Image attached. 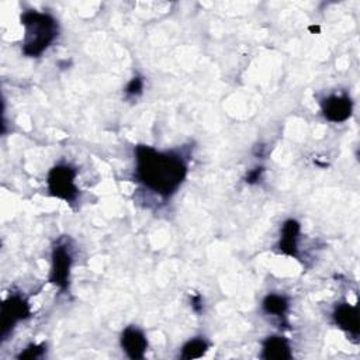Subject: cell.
Instances as JSON below:
<instances>
[{
  "label": "cell",
  "mask_w": 360,
  "mask_h": 360,
  "mask_svg": "<svg viewBox=\"0 0 360 360\" xmlns=\"http://www.w3.org/2000/svg\"><path fill=\"white\" fill-rule=\"evenodd\" d=\"M135 177L150 191L170 197L187 174V165L174 152H160L148 145L135 146Z\"/></svg>",
  "instance_id": "6da1fadb"
},
{
  "label": "cell",
  "mask_w": 360,
  "mask_h": 360,
  "mask_svg": "<svg viewBox=\"0 0 360 360\" xmlns=\"http://www.w3.org/2000/svg\"><path fill=\"white\" fill-rule=\"evenodd\" d=\"M21 24L25 28L22 52L27 56H39L58 37V22L48 13L27 10L21 14Z\"/></svg>",
  "instance_id": "7a4b0ae2"
},
{
  "label": "cell",
  "mask_w": 360,
  "mask_h": 360,
  "mask_svg": "<svg viewBox=\"0 0 360 360\" xmlns=\"http://www.w3.org/2000/svg\"><path fill=\"white\" fill-rule=\"evenodd\" d=\"M76 170L68 165L53 166L46 179L49 194L63 201H73L77 197V187L75 184Z\"/></svg>",
  "instance_id": "3957f363"
},
{
  "label": "cell",
  "mask_w": 360,
  "mask_h": 360,
  "mask_svg": "<svg viewBox=\"0 0 360 360\" xmlns=\"http://www.w3.org/2000/svg\"><path fill=\"white\" fill-rule=\"evenodd\" d=\"M30 305L27 300H24L18 294H10L4 302L1 304V340H6L14 326L30 316Z\"/></svg>",
  "instance_id": "277c9868"
},
{
  "label": "cell",
  "mask_w": 360,
  "mask_h": 360,
  "mask_svg": "<svg viewBox=\"0 0 360 360\" xmlns=\"http://www.w3.org/2000/svg\"><path fill=\"white\" fill-rule=\"evenodd\" d=\"M70 267H72V255L69 249L65 245H56L52 250L49 281L55 284L60 291H66L69 288Z\"/></svg>",
  "instance_id": "5b68a950"
},
{
  "label": "cell",
  "mask_w": 360,
  "mask_h": 360,
  "mask_svg": "<svg viewBox=\"0 0 360 360\" xmlns=\"http://www.w3.org/2000/svg\"><path fill=\"white\" fill-rule=\"evenodd\" d=\"M321 110L330 122H343L352 115L353 103L346 94H332L322 100Z\"/></svg>",
  "instance_id": "8992f818"
},
{
  "label": "cell",
  "mask_w": 360,
  "mask_h": 360,
  "mask_svg": "<svg viewBox=\"0 0 360 360\" xmlns=\"http://www.w3.org/2000/svg\"><path fill=\"white\" fill-rule=\"evenodd\" d=\"M121 347L129 359H142L148 347L146 336L141 329L135 326H127L121 333Z\"/></svg>",
  "instance_id": "52a82bcc"
},
{
  "label": "cell",
  "mask_w": 360,
  "mask_h": 360,
  "mask_svg": "<svg viewBox=\"0 0 360 360\" xmlns=\"http://www.w3.org/2000/svg\"><path fill=\"white\" fill-rule=\"evenodd\" d=\"M333 321L340 329H343L349 335H359V308L356 305H350L347 302L339 304L333 311Z\"/></svg>",
  "instance_id": "ba28073f"
},
{
  "label": "cell",
  "mask_w": 360,
  "mask_h": 360,
  "mask_svg": "<svg viewBox=\"0 0 360 360\" xmlns=\"http://www.w3.org/2000/svg\"><path fill=\"white\" fill-rule=\"evenodd\" d=\"M300 222L295 219L284 221L281 226V236L278 242V249L287 256H297L298 253V235H300Z\"/></svg>",
  "instance_id": "9c48e42d"
},
{
  "label": "cell",
  "mask_w": 360,
  "mask_h": 360,
  "mask_svg": "<svg viewBox=\"0 0 360 360\" xmlns=\"http://www.w3.org/2000/svg\"><path fill=\"white\" fill-rule=\"evenodd\" d=\"M262 357L266 360H288L292 357L291 346L283 336H269L263 342Z\"/></svg>",
  "instance_id": "30bf717a"
},
{
  "label": "cell",
  "mask_w": 360,
  "mask_h": 360,
  "mask_svg": "<svg viewBox=\"0 0 360 360\" xmlns=\"http://www.w3.org/2000/svg\"><path fill=\"white\" fill-rule=\"evenodd\" d=\"M262 305L264 312L276 316H284V314L288 309V300L280 294H267Z\"/></svg>",
  "instance_id": "8fae6325"
},
{
  "label": "cell",
  "mask_w": 360,
  "mask_h": 360,
  "mask_svg": "<svg viewBox=\"0 0 360 360\" xmlns=\"http://www.w3.org/2000/svg\"><path fill=\"white\" fill-rule=\"evenodd\" d=\"M208 350V343L202 338H194L190 339L184 346L181 347V354L180 357L184 360H191V359H198L202 357Z\"/></svg>",
  "instance_id": "7c38bea8"
},
{
  "label": "cell",
  "mask_w": 360,
  "mask_h": 360,
  "mask_svg": "<svg viewBox=\"0 0 360 360\" xmlns=\"http://www.w3.org/2000/svg\"><path fill=\"white\" fill-rule=\"evenodd\" d=\"M45 345H30L24 350H21L20 354H17V359L25 360V359H39L45 354Z\"/></svg>",
  "instance_id": "4fadbf2b"
},
{
  "label": "cell",
  "mask_w": 360,
  "mask_h": 360,
  "mask_svg": "<svg viewBox=\"0 0 360 360\" xmlns=\"http://www.w3.org/2000/svg\"><path fill=\"white\" fill-rule=\"evenodd\" d=\"M143 89V80L139 76H135L129 80V83L125 87V93L128 96H139Z\"/></svg>",
  "instance_id": "5bb4252c"
},
{
  "label": "cell",
  "mask_w": 360,
  "mask_h": 360,
  "mask_svg": "<svg viewBox=\"0 0 360 360\" xmlns=\"http://www.w3.org/2000/svg\"><path fill=\"white\" fill-rule=\"evenodd\" d=\"M263 170H264L263 167H255V169H252V170L246 174V183H249V184L256 183V181L260 179Z\"/></svg>",
  "instance_id": "9a60e30c"
},
{
  "label": "cell",
  "mask_w": 360,
  "mask_h": 360,
  "mask_svg": "<svg viewBox=\"0 0 360 360\" xmlns=\"http://www.w3.org/2000/svg\"><path fill=\"white\" fill-rule=\"evenodd\" d=\"M193 308H194L195 311H200V309L202 308V305L200 304V297H198V295L193 298Z\"/></svg>",
  "instance_id": "2e32d148"
}]
</instances>
